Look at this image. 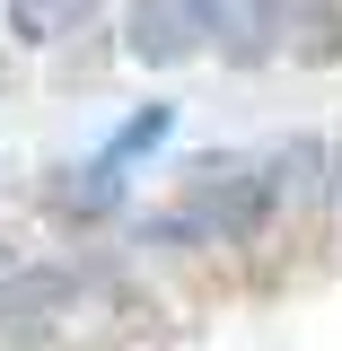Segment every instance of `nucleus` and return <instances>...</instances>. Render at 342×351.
I'll use <instances>...</instances> for the list:
<instances>
[{"mask_svg":"<svg viewBox=\"0 0 342 351\" xmlns=\"http://www.w3.org/2000/svg\"><path fill=\"white\" fill-rule=\"evenodd\" d=\"M193 36H211V27H202V0H141V18H132L141 62H175Z\"/></svg>","mask_w":342,"mask_h":351,"instance_id":"f257e3e1","label":"nucleus"},{"mask_svg":"<svg viewBox=\"0 0 342 351\" xmlns=\"http://www.w3.org/2000/svg\"><path fill=\"white\" fill-rule=\"evenodd\" d=\"M272 36H299V62H334L342 53V9L334 0H263Z\"/></svg>","mask_w":342,"mask_h":351,"instance_id":"f03ea898","label":"nucleus"},{"mask_svg":"<svg viewBox=\"0 0 342 351\" xmlns=\"http://www.w3.org/2000/svg\"><path fill=\"white\" fill-rule=\"evenodd\" d=\"M106 0H9V27L27 44H53V36H71V27H88Z\"/></svg>","mask_w":342,"mask_h":351,"instance_id":"7ed1b4c3","label":"nucleus"}]
</instances>
